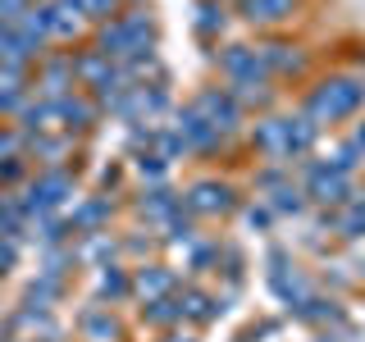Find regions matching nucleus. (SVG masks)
Wrapping results in <instances>:
<instances>
[{"instance_id":"nucleus-1","label":"nucleus","mask_w":365,"mask_h":342,"mask_svg":"<svg viewBox=\"0 0 365 342\" xmlns=\"http://www.w3.org/2000/svg\"><path fill=\"white\" fill-rule=\"evenodd\" d=\"M356 110H365V78L361 73H334V78H324L311 96H306V119L315 123H342V119H351Z\"/></svg>"},{"instance_id":"nucleus-2","label":"nucleus","mask_w":365,"mask_h":342,"mask_svg":"<svg viewBox=\"0 0 365 342\" xmlns=\"http://www.w3.org/2000/svg\"><path fill=\"white\" fill-rule=\"evenodd\" d=\"M306 197L315 205H347L351 201V174L334 169L329 160H311L306 165Z\"/></svg>"},{"instance_id":"nucleus-3","label":"nucleus","mask_w":365,"mask_h":342,"mask_svg":"<svg viewBox=\"0 0 365 342\" xmlns=\"http://www.w3.org/2000/svg\"><path fill=\"white\" fill-rule=\"evenodd\" d=\"M192 110H197L201 119L210 123V128H220L224 137L242 128V105H237V96H233L228 87H205V91H197Z\"/></svg>"},{"instance_id":"nucleus-4","label":"nucleus","mask_w":365,"mask_h":342,"mask_svg":"<svg viewBox=\"0 0 365 342\" xmlns=\"http://www.w3.org/2000/svg\"><path fill=\"white\" fill-rule=\"evenodd\" d=\"M220 73L228 78V87L269 83V68H265V60H260L256 46H224V55H220Z\"/></svg>"},{"instance_id":"nucleus-5","label":"nucleus","mask_w":365,"mask_h":342,"mask_svg":"<svg viewBox=\"0 0 365 342\" xmlns=\"http://www.w3.org/2000/svg\"><path fill=\"white\" fill-rule=\"evenodd\" d=\"M73 83H78L73 55H51V60L37 68V91H41L46 100H64V96H73Z\"/></svg>"},{"instance_id":"nucleus-6","label":"nucleus","mask_w":365,"mask_h":342,"mask_svg":"<svg viewBox=\"0 0 365 342\" xmlns=\"http://www.w3.org/2000/svg\"><path fill=\"white\" fill-rule=\"evenodd\" d=\"M187 205L192 214H228L237 205V197H233V187L228 182H215V178H201V182H192L187 187Z\"/></svg>"},{"instance_id":"nucleus-7","label":"nucleus","mask_w":365,"mask_h":342,"mask_svg":"<svg viewBox=\"0 0 365 342\" xmlns=\"http://www.w3.org/2000/svg\"><path fill=\"white\" fill-rule=\"evenodd\" d=\"M174 128L182 133L187 151H197V155H210V151H220V142H224V133H220V128H210V123H205V119H201V114L192 110V105H182V110H178Z\"/></svg>"},{"instance_id":"nucleus-8","label":"nucleus","mask_w":365,"mask_h":342,"mask_svg":"<svg viewBox=\"0 0 365 342\" xmlns=\"http://www.w3.org/2000/svg\"><path fill=\"white\" fill-rule=\"evenodd\" d=\"M260 155H269V165H288V119L274 114V119H260L256 133H251Z\"/></svg>"},{"instance_id":"nucleus-9","label":"nucleus","mask_w":365,"mask_h":342,"mask_svg":"<svg viewBox=\"0 0 365 342\" xmlns=\"http://www.w3.org/2000/svg\"><path fill=\"white\" fill-rule=\"evenodd\" d=\"M78 328H83L87 342H114V338H119V319H114L110 306H101V301L83 306V315H78Z\"/></svg>"},{"instance_id":"nucleus-10","label":"nucleus","mask_w":365,"mask_h":342,"mask_svg":"<svg viewBox=\"0 0 365 342\" xmlns=\"http://www.w3.org/2000/svg\"><path fill=\"white\" fill-rule=\"evenodd\" d=\"M334 233L342 242H361L365 237V192H351V201L334 210Z\"/></svg>"},{"instance_id":"nucleus-11","label":"nucleus","mask_w":365,"mask_h":342,"mask_svg":"<svg viewBox=\"0 0 365 342\" xmlns=\"http://www.w3.org/2000/svg\"><path fill=\"white\" fill-rule=\"evenodd\" d=\"M96 100H87V96H64V100H55V114H60V128H68V133H83V128H91L96 123Z\"/></svg>"},{"instance_id":"nucleus-12","label":"nucleus","mask_w":365,"mask_h":342,"mask_svg":"<svg viewBox=\"0 0 365 342\" xmlns=\"http://www.w3.org/2000/svg\"><path fill=\"white\" fill-rule=\"evenodd\" d=\"M73 68H78V83H83V87L101 91V87L110 83V73H114V68H119V64H114V60H106V55H101L96 46H91V51L73 55Z\"/></svg>"},{"instance_id":"nucleus-13","label":"nucleus","mask_w":365,"mask_h":342,"mask_svg":"<svg viewBox=\"0 0 365 342\" xmlns=\"http://www.w3.org/2000/svg\"><path fill=\"white\" fill-rule=\"evenodd\" d=\"M256 51H260V60H265L269 73H302V68H306L302 51H297L292 41H279V37H274V41H265V46H256Z\"/></svg>"},{"instance_id":"nucleus-14","label":"nucleus","mask_w":365,"mask_h":342,"mask_svg":"<svg viewBox=\"0 0 365 342\" xmlns=\"http://www.w3.org/2000/svg\"><path fill=\"white\" fill-rule=\"evenodd\" d=\"M288 315H292V319H302V324H342V319H347L334 296H315V292L306 296L302 306H292Z\"/></svg>"},{"instance_id":"nucleus-15","label":"nucleus","mask_w":365,"mask_h":342,"mask_svg":"<svg viewBox=\"0 0 365 342\" xmlns=\"http://www.w3.org/2000/svg\"><path fill=\"white\" fill-rule=\"evenodd\" d=\"M110 214H114V205H110V197H87L83 205L73 210V219H68V228H78V233H101V228L110 224Z\"/></svg>"},{"instance_id":"nucleus-16","label":"nucleus","mask_w":365,"mask_h":342,"mask_svg":"<svg viewBox=\"0 0 365 342\" xmlns=\"http://www.w3.org/2000/svg\"><path fill=\"white\" fill-rule=\"evenodd\" d=\"M297 0H237V14L247 23H283L292 19Z\"/></svg>"},{"instance_id":"nucleus-17","label":"nucleus","mask_w":365,"mask_h":342,"mask_svg":"<svg viewBox=\"0 0 365 342\" xmlns=\"http://www.w3.org/2000/svg\"><path fill=\"white\" fill-rule=\"evenodd\" d=\"M169 288H174V269H165V265H142V269L133 274V292L146 296V301L169 296Z\"/></svg>"},{"instance_id":"nucleus-18","label":"nucleus","mask_w":365,"mask_h":342,"mask_svg":"<svg viewBox=\"0 0 365 342\" xmlns=\"http://www.w3.org/2000/svg\"><path fill=\"white\" fill-rule=\"evenodd\" d=\"M96 296L101 301H123V296H133V279H128V269H119V265H101L96 274Z\"/></svg>"},{"instance_id":"nucleus-19","label":"nucleus","mask_w":365,"mask_h":342,"mask_svg":"<svg viewBox=\"0 0 365 342\" xmlns=\"http://www.w3.org/2000/svg\"><path fill=\"white\" fill-rule=\"evenodd\" d=\"M182 301V319H197V324H210V319H220L224 315V306L215 301V296H205V292H197V288H187L178 296Z\"/></svg>"},{"instance_id":"nucleus-20","label":"nucleus","mask_w":365,"mask_h":342,"mask_svg":"<svg viewBox=\"0 0 365 342\" xmlns=\"http://www.w3.org/2000/svg\"><path fill=\"white\" fill-rule=\"evenodd\" d=\"M315 137H319V128L306 119V114L288 119V160H306V155H311V146H315Z\"/></svg>"},{"instance_id":"nucleus-21","label":"nucleus","mask_w":365,"mask_h":342,"mask_svg":"<svg viewBox=\"0 0 365 342\" xmlns=\"http://www.w3.org/2000/svg\"><path fill=\"white\" fill-rule=\"evenodd\" d=\"M14 324H19V328H32V333H41L46 342L60 338V324L51 319V306H23V311L14 315Z\"/></svg>"},{"instance_id":"nucleus-22","label":"nucleus","mask_w":365,"mask_h":342,"mask_svg":"<svg viewBox=\"0 0 365 342\" xmlns=\"http://www.w3.org/2000/svg\"><path fill=\"white\" fill-rule=\"evenodd\" d=\"M137 210H142L146 219H169V214L178 210V197L169 187H146L142 201H137Z\"/></svg>"},{"instance_id":"nucleus-23","label":"nucleus","mask_w":365,"mask_h":342,"mask_svg":"<svg viewBox=\"0 0 365 342\" xmlns=\"http://www.w3.org/2000/svg\"><path fill=\"white\" fill-rule=\"evenodd\" d=\"M142 319H146V324H155V328H169V324H178V319H182V301H178V296H155V301L142 306Z\"/></svg>"},{"instance_id":"nucleus-24","label":"nucleus","mask_w":365,"mask_h":342,"mask_svg":"<svg viewBox=\"0 0 365 342\" xmlns=\"http://www.w3.org/2000/svg\"><path fill=\"white\" fill-rule=\"evenodd\" d=\"M306 201H311V197H306V187H292V178L283 182V187L269 192V210H274V214H292V219L306 210Z\"/></svg>"},{"instance_id":"nucleus-25","label":"nucleus","mask_w":365,"mask_h":342,"mask_svg":"<svg viewBox=\"0 0 365 342\" xmlns=\"http://www.w3.org/2000/svg\"><path fill=\"white\" fill-rule=\"evenodd\" d=\"M192 28H197V37H220V32H224V5H220V0H197Z\"/></svg>"},{"instance_id":"nucleus-26","label":"nucleus","mask_w":365,"mask_h":342,"mask_svg":"<svg viewBox=\"0 0 365 342\" xmlns=\"http://www.w3.org/2000/svg\"><path fill=\"white\" fill-rule=\"evenodd\" d=\"M23 210H19V197H9V192H0V237H19L23 233Z\"/></svg>"},{"instance_id":"nucleus-27","label":"nucleus","mask_w":365,"mask_h":342,"mask_svg":"<svg viewBox=\"0 0 365 342\" xmlns=\"http://www.w3.org/2000/svg\"><path fill=\"white\" fill-rule=\"evenodd\" d=\"M60 292H64V283L55 279V274H41V279H37V283L28 288V301H32V306H51V301H55Z\"/></svg>"},{"instance_id":"nucleus-28","label":"nucleus","mask_w":365,"mask_h":342,"mask_svg":"<svg viewBox=\"0 0 365 342\" xmlns=\"http://www.w3.org/2000/svg\"><path fill=\"white\" fill-rule=\"evenodd\" d=\"M165 228H169V233H165L169 247H187V242H192V210H187V214L174 210V214L165 219Z\"/></svg>"},{"instance_id":"nucleus-29","label":"nucleus","mask_w":365,"mask_h":342,"mask_svg":"<svg viewBox=\"0 0 365 342\" xmlns=\"http://www.w3.org/2000/svg\"><path fill=\"white\" fill-rule=\"evenodd\" d=\"M133 169H137L146 182H160V178H165V169H169V160L160 155V151H151V155L142 151V155H133Z\"/></svg>"},{"instance_id":"nucleus-30","label":"nucleus","mask_w":365,"mask_h":342,"mask_svg":"<svg viewBox=\"0 0 365 342\" xmlns=\"http://www.w3.org/2000/svg\"><path fill=\"white\" fill-rule=\"evenodd\" d=\"M155 146H160V155H165V160H178V155H187V142H182V133H178V128H165V133H155Z\"/></svg>"},{"instance_id":"nucleus-31","label":"nucleus","mask_w":365,"mask_h":342,"mask_svg":"<svg viewBox=\"0 0 365 342\" xmlns=\"http://www.w3.org/2000/svg\"><path fill=\"white\" fill-rule=\"evenodd\" d=\"M283 182H288V169H283V165H269V169H260V174H256V187L260 192H274V187H283Z\"/></svg>"},{"instance_id":"nucleus-32","label":"nucleus","mask_w":365,"mask_h":342,"mask_svg":"<svg viewBox=\"0 0 365 342\" xmlns=\"http://www.w3.org/2000/svg\"><path fill=\"white\" fill-rule=\"evenodd\" d=\"M87 19H96V23L119 19V0H87Z\"/></svg>"},{"instance_id":"nucleus-33","label":"nucleus","mask_w":365,"mask_h":342,"mask_svg":"<svg viewBox=\"0 0 365 342\" xmlns=\"http://www.w3.org/2000/svg\"><path fill=\"white\" fill-rule=\"evenodd\" d=\"M242 219H247V228L265 233V228H269V219H274V210H269V205H247V210H242Z\"/></svg>"},{"instance_id":"nucleus-34","label":"nucleus","mask_w":365,"mask_h":342,"mask_svg":"<svg viewBox=\"0 0 365 342\" xmlns=\"http://www.w3.org/2000/svg\"><path fill=\"white\" fill-rule=\"evenodd\" d=\"M23 174H28V165H23V155H9V160H0V182H19Z\"/></svg>"},{"instance_id":"nucleus-35","label":"nucleus","mask_w":365,"mask_h":342,"mask_svg":"<svg viewBox=\"0 0 365 342\" xmlns=\"http://www.w3.org/2000/svg\"><path fill=\"white\" fill-rule=\"evenodd\" d=\"M19 265V247H14V237H0V274H9Z\"/></svg>"},{"instance_id":"nucleus-36","label":"nucleus","mask_w":365,"mask_h":342,"mask_svg":"<svg viewBox=\"0 0 365 342\" xmlns=\"http://www.w3.org/2000/svg\"><path fill=\"white\" fill-rule=\"evenodd\" d=\"M87 256H101V260H106V256H114V242H106L101 233H91V247H87Z\"/></svg>"},{"instance_id":"nucleus-37","label":"nucleus","mask_w":365,"mask_h":342,"mask_svg":"<svg viewBox=\"0 0 365 342\" xmlns=\"http://www.w3.org/2000/svg\"><path fill=\"white\" fill-rule=\"evenodd\" d=\"M19 155V133H0V160Z\"/></svg>"},{"instance_id":"nucleus-38","label":"nucleus","mask_w":365,"mask_h":342,"mask_svg":"<svg viewBox=\"0 0 365 342\" xmlns=\"http://www.w3.org/2000/svg\"><path fill=\"white\" fill-rule=\"evenodd\" d=\"M347 142H351V146H356V151H361V160H365V123H361V128H356V133H351V137H347Z\"/></svg>"},{"instance_id":"nucleus-39","label":"nucleus","mask_w":365,"mask_h":342,"mask_svg":"<svg viewBox=\"0 0 365 342\" xmlns=\"http://www.w3.org/2000/svg\"><path fill=\"white\" fill-rule=\"evenodd\" d=\"M165 342H192V338H178V333H169V338H165Z\"/></svg>"},{"instance_id":"nucleus-40","label":"nucleus","mask_w":365,"mask_h":342,"mask_svg":"<svg viewBox=\"0 0 365 342\" xmlns=\"http://www.w3.org/2000/svg\"><path fill=\"white\" fill-rule=\"evenodd\" d=\"M315 342H338V338H334V333H329V338H315Z\"/></svg>"},{"instance_id":"nucleus-41","label":"nucleus","mask_w":365,"mask_h":342,"mask_svg":"<svg viewBox=\"0 0 365 342\" xmlns=\"http://www.w3.org/2000/svg\"><path fill=\"white\" fill-rule=\"evenodd\" d=\"M237 342H251V338H237Z\"/></svg>"},{"instance_id":"nucleus-42","label":"nucleus","mask_w":365,"mask_h":342,"mask_svg":"<svg viewBox=\"0 0 365 342\" xmlns=\"http://www.w3.org/2000/svg\"><path fill=\"white\" fill-rule=\"evenodd\" d=\"M361 274H365V265H361Z\"/></svg>"}]
</instances>
